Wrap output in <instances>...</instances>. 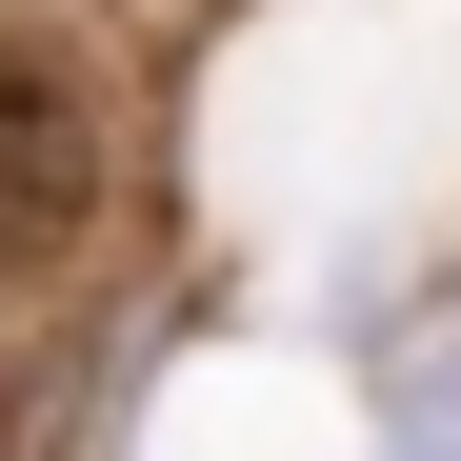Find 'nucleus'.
<instances>
[{"label": "nucleus", "mask_w": 461, "mask_h": 461, "mask_svg": "<svg viewBox=\"0 0 461 461\" xmlns=\"http://www.w3.org/2000/svg\"><path fill=\"white\" fill-rule=\"evenodd\" d=\"M121 201V121L41 21H0V281H60Z\"/></svg>", "instance_id": "obj_1"}]
</instances>
